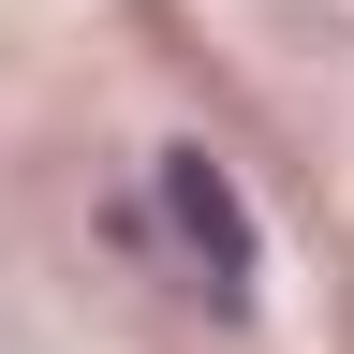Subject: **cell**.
<instances>
[{"mask_svg": "<svg viewBox=\"0 0 354 354\" xmlns=\"http://www.w3.org/2000/svg\"><path fill=\"white\" fill-rule=\"evenodd\" d=\"M162 221H177V236H192V266H207V295L236 310V295H251V236H236V207H221V177H207L192 148L162 162Z\"/></svg>", "mask_w": 354, "mask_h": 354, "instance_id": "cell-1", "label": "cell"}]
</instances>
